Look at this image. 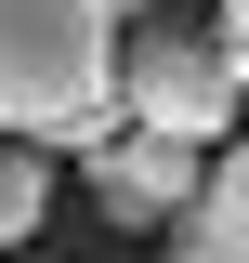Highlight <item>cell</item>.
I'll list each match as a JSON object with an SVG mask.
<instances>
[{
  "mask_svg": "<svg viewBox=\"0 0 249 263\" xmlns=\"http://www.w3.org/2000/svg\"><path fill=\"white\" fill-rule=\"evenodd\" d=\"M39 211H53V145H13L0 132V250H27Z\"/></svg>",
  "mask_w": 249,
  "mask_h": 263,
  "instance_id": "5b68a950",
  "label": "cell"
},
{
  "mask_svg": "<svg viewBox=\"0 0 249 263\" xmlns=\"http://www.w3.org/2000/svg\"><path fill=\"white\" fill-rule=\"evenodd\" d=\"M197 184H210V158H197V145H171V132H118V145L92 158V197L118 211V224H184Z\"/></svg>",
  "mask_w": 249,
  "mask_h": 263,
  "instance_id": "3957f363",
  "label": "cell"
},
{
  "mask_svg": "<svg viewBox=\"0 0 249 263\" xmlns=\"http://www.w3.org/2000/svg\"><path fill=\"white\" fill-rule=\"evenodd\" d=\"M171 263H249V132L210 158V184H197V211L171 224Z\"/></svg>",
  "mask_w": 249,
  "mask_h": 263,
  "instance_id": "277c9868",
  "label": "cell"
},
{
  "mask_svg": "<svg viewBox=\"0 0 249 263\" xmlns=\"http://www.w3.org/2000/svg\"><path fill=\"white\" fill-rule=\"evenodd\" d=\"M118 105L131 132H171V145H236V105H249V53L223 27H171V13H144V40L118 53Z\"/></svg>",
  "mask_w": 249,
  "mask_h": 263,
  "instance_id": "7a4b0ae2",
  "label": "cell"
},
{
  "mask_svg": "<svg viewBox=\"0 0 249 263\" xmlns=\"http://www.w3.org/2000/svg\"><path fill=\"white\" fill-rule=\"evenodd\" d=\"M105 13H118V27H144V13H157V0H105Z\"/></svg>",
  "mask_w": 249,
  "mask_h": 263,
  "instance_id": "52a82bcc",
  "label": "cell"
},
{
  "mask_svg": "<svg viewBox=\"0 0 249 263\" xmlns=\"http://www.w3.org/2000/svg\"><path fill=\"white\" fill-rule=\"evenodd\" d=\"M223 40H236V53H249V0H223Z\"/></svg>",
  "mask_w": 249,
  "mask_h": 263,
  "instance_id": "8992f818",
  "label": "cell"
},
{
  "mask_svg": "<svg viewBox=\"0 0 249 263\" xmlns=\"http://www.w3.org/2000/svg\"><path fill=\"white\" fill-rule=\"evenodd\" d=\"M118 13L105 0H0V132L13 145H118Z\"/></svg>",
  "mask_w": 249,
  "mask_h": 263,
  "instance_id": "6da1fadb",
  "label": "cell"
}]
</instances>
